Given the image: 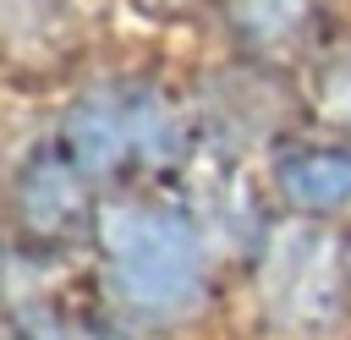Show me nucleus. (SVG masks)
I'll list each match as a JSON object with an SVG mask.
<instances>
[{
	"label": "nucleus",
	"instance_id": "nucleus-1",
	"mask_svg": "<svg viewBox=\"0 0 351 340\" xmlns=\"http://www.w3.org/2000/svg\"><path fill=\"white\" fill-rule=\"evenodd\" d=\"M115 258H121L126 291L143 302H181L197 280V252L186 230H176V219L126 214L115 225Z\"/></svg>",
	"mask_w": 351,
	"mask_h": 340
}]
</instances>
